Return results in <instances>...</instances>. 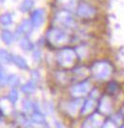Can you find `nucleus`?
<instances>
[{"label":"nucleus","mask_w":124,"mask_h":128,"mask_svg":"<svg viewBox=\"0 0 124 128\" xmlns=\"http://www.w3.org/2000/svg\"><path fill=\"white\" fill-rule=\"evenodd\" d=\"M12 23V16L9 12L2 14L0 16V24L2 26H9Z\"/></svg>","instance_id":"aec40b11"},{"label":"nucleus","mask_w":124,"mask_h":128,"mask_svg":"<svg viewBox=\"0 0 124 128\" xmlns=\"http://www.w3.org/2000/svg\"><path fill=\"white\" fill-rule=\"evenodd\" d=\"M3 1H4V0H0V3H2V2H3Z\"/></svg>","instance_id":"473e14b6"},{"label":"nucleus","mask_w":124,"mask_h":128,"mask_svg":"<svg viewBox=\"0 0 124 128\" xmlns=\"http://www.w3.org/2000/svg\"><path fill=\"white\" fill-rule=\"evenodd\" d=\"M11 104H12V103L10 102V100L2 98V100H0V108H1V110L3 111L4 114L8 115V114H10V113H11Z\"/></svg>","instance_id":"dca6fc26"},{"label":"nucleus","mask_w":124,"mask_h":128,"mask_svg":"<svg viewBox=\"0 0 124 128\" xmlns=\"http://www.w3.org/2000/svg\"><path fill=\"white\" fill-rule=\"evenodd\" d=\"M32 120L34 123L37 124H44L46 122V118L42 113H40L39 111H34L32 115Z\"/></svg>","instance_id":"2eb2a0df"},{"label":"nucleus","mask_w":124,"mask_h":128,"mask_svg":"<svg viewBox=\"0 0 124 128\" xmlns=\"http://www.w3.org/2000/svg\"><path fill=\"white\" fill-rule=\"evenodd\" d=\"M81 104H82V100L79 98L68 102L67 107H66V111L69 113L71 116H76L79 110V108L81 107Z\"/></svg>","instance_id":"9b49d317"},{"label":"nucleus","mask_w":124,"mask_h":128,"mask_svg":"<svg viewBox=\"0 0 124 128\" xmlns=\"http://www.w3.org/2000/svg\"><path fill=\"white\" fill-rule=\"evenodd\" d=\"M57 3L64 7L66 10H71L76 5L75 0H57Z\"/></svg>","instance_id":"4be33fe9"},{"label":"nucleus","mask_w":124,"mask_h":128,"mask_svg":"<svg viewBox=\"0 0 124 128\" xmlns=\"http://www.w3.org/2000/svg\"><path fill=\"white\" fill-rule=\"evenodd\" d=\"M103 128H116V125L112 122H107L106 123H104Z\"/></svg>","instance_id":"c756f323"},{"label":"nucleus","mask_w":124,"mask_h":128,"mask_svg":"<svg viewBox=\"0 0 124 128\" xmlns=\"http://www.w3.org/2000/svg\"><path fill=\"white\" fill-rule=\"evenodd\" d=\"M121 128H124V125H123V126H122V127H121Z\"/></svg>","instance_id":"72a5a7b5"},{"label":"nucleus","mask_w":124,"mask_h":128,"mask_svg":"<svg viewBox=\"0 0 124 128\" xmlns=\"http://www.w3.org/2000/svg\"><path fill=\"white\" fill-rule=\"evenodd\" d=\"M9 100L12 104H15L18 100V92L16 89H11L9 93Z\"/></svg>","instance_id":"393cba45"},{"label":"nucleus","mask_w":124,"mask_h":128,"mask_svg":"<svg viewBox=\"0 0 124 128\" xmlns=\"http://www.w3.org/2000/svg\"><path fill=\"white\" fill-rule=\"evenodd\" d=\"M47 39L49 42L54 46H60L67 43L69 38L67 34H65L63 31L56 28H53V29H50L47 32Z\"/></svg>","instance_id":"7ed1b4c3"},{"label":"nucleus","mask_w":124,"mask_h":128,"mask_svg":"<svg viewBox=\"0 0 124 128\" xmlns=\"http://www.w3.org/2000/svg\"><path fill=\"white\" fill-rule=\"evenodd\" d=\"M1 39L2 41L6 44H11L14 40V36L13 34L8 30H4L1 32Z\"/></svg>","instance_id":"4468645a"},{"label":"nucleus","mask_w":124,"mask_h":128,"mask_svg":"<svg viewBox=\"0 0 124 128\" xmlns=\"http://www.w3.org/2000/svg\"><path fill=\"white\" fill-rule=\"evenodd\" d=\"M117 89V84H116V82H111V83H109V86H108V90L110 92H115V90Z\"/></svg>","instance_id":"c85d7f7f"},{"label":"nucleus","mask_w":124,"mask_h":128,"mask_svg":"<svg viewBox=\"0 0 124 128\" xmlns=\"http://www.w3.org/2000/svg\"><path fill=\"white\" fill-rule=\"evenodd\" d=\"M76 14L79 17H82V18H90L96 14V10L94 7L89 4L81 3L76 9Z\"/></svg>","instance_id":"423d86ee"},{"label":"nucleus","mask_w":124,"mask_h":128,"mask_svg":"<svg viewBox=\"0 0 124 128\" xmlns=\"http://www.w3.org/2000/svg\"><path fill=\"white\" fill-rule=\"evenodd\" d=\"M35 83L32 82V81H29L26 84L21 87V91L24 93V94H27V95H30V94H32L34 91H35Z\"/></svg>","instance_id":"412c9836"},{"label":"nucleus","mask_w":124,"mask_h":128,"mask_svg":"<svg viewBox=\"0 0 124 128\" xmlns=\"http://www.w3.org/2000/svg\"><path fill=\"white\" fill-rule=\"evenodd\" d=\"M90 91H91V82H89V81H82L71 88L72 95L76 98L85 96Z\"/></svg>","instance_id":"39448f33"},{"label":"nucleus","mask_w":124,"mask_h":128,"mask_svg":"<svg viewBox=\"0 0 124 128\" xmlns=\"http://www.w3.org/2000/svg\"><path fill=\"white\" fill-rule=\"evenodd\" d=\"M76 56V53L75 50L71 48H64L57 53L56 59L60 66L64 68H70L75 63Z\"/></svg>","instance_id":"f03ea898"},{"label":"nucleus","mask_w":124,"mask_h":128,"mask_svg":"<svg viewBox=\"0 0 124 128\" xmlns=\"http://www.w3.org/2000/svg\"><path fill=\"white\" fill-rule=\"evenodd\" d=\"M43 128H49V127H43Z\"/></svg>","instance_id":"f704fd0d"},{"label":"nucleus","mask_w":124,"mask_h":128,"mask_svg":"<svg viewBox=\"0 0 124 128\" xmlns=\"http://www.w3.org/2000/svg\"><path fill=\"white\" fill-rule=\"evenodd\" d=\"M33 58L35 59V60H39V59H40V52L35 51V52L33 53Z\"/></svg>","instance_id":"7c9ffc66"},{"label":"nucleus","mask_w":124,"mask_h":128,"mask_svg":"<svg viewBox=\"0 0 124 128\" xmlns=\"http://www.w3.org/2000/svg\"><path fill=\"white\" fill-rule=\"evenodd\" d=\"M20 47L24 51H32V49L34 48V45L29 38H24L20 40Z\"/></svg>","instance_id":"6ab92c4d"},{"label":"nucleus","mask_w":124,"mask_h":128,"mask_svg":"<svg viewBox=\"0 0 124 128\" xmlns=\"http://www.w3.org/2000/svg\"><path fill=\"white\" fill-rule=\"evenodd\" d=\"M7 78L8 76H6L3 67L0 65V86H3L4 84L7 83Z\"/></svg>","instance_id":"cd10ccee"},{"label":"nucleus","mask_w":124,"mask_h":128,"mask_svg":"<svg viewBox=\"0 0 124 128\" xmlns=\"http://www.w3.org/2000/svg\"><path fill=\"white\" fill-rule=\"evenodd\" d=\"M33 107H34L33 103L32 102H30V100H28L23 102V109L26 113H30L31 111H32L34 109Z\"/></svg>","instance_id":"a878e982"},{"label":"nucleus","mask_w":124,"mask_h":128,"mask_svg":"<svg viewBox=\"0 0 124 128\" xmlns=\"http://www.w3.org/2000/svg\"><path fill=\"white\" fill-rule=\"evenodd\" d=\"M76 54H78V56H79L80 58H83L84 56H86V54H87L86 47H84V46H79L78 48L76 49Z\"/></svg>","instance_id":"bb28decb"},{"label":"nucleus","mask_w":124,"mask_h":128,"mask_svg":"<svg viewBox=\"0 0 124 128\" xmlns=\"http://www.w3.org/2000/svg\"><path fill=\"white\" fill-rule=\"evenodd\" d=\"M103 122V117L99 114H94L84 122L82 128H97Z\"/></svg>","instance_id":"0eeeda50"},{"label":"nucleus","mask_w":124,"mask_h":128,"mask_svg":"<svg viewBox=\"0 0 124 128\" xmlns=\"http://www.w3.org/2000/svg\"><path fill=\"white\" fill-rule=\"evenodd\" d=\"M55 21L60 25L66 27V28H73L75 26L74 17L71 14L70 12L67 11V10L58 12L55 14Z\"/></svg>","instance_id":"20e7f679"},{"label":"nucleus","mask_w":124,"mask_h":128,"mask_svg":"<svg viewBox=\"0 0 124 128\" xmlns=\"http://www.w3.org/2000/svg\"><path fill=\"white\" fill-rule=\"evenodd\" d=\"M99 111L104 115H109L112 112V102L108 96H103L99 102Z\"/></svg>","instance_id":"9d476101"},{"label":"nucleus","mask_w":124,"mask_h":128,"mask_svg":"<svg viewBox=\"0 0 124 128\" xmlns=\"http://www.w3.org/2000/svg\"><path fill=\"white\" fill-rule=\"evenodd\" d=\"M74 73L76 74L77 76H87L88 74H89V70L85 68V67H79V68H76V69L74 70Z\"/></svg>","instance_id":"b1692460"},{"label":"nucleus","mask_w":124,"mask_h":128,"mask_svg":"<svg viewBox=\"0 0 124 128\" xmlns=\"http://www.w3.org/2000/svg\"><path fill=\"white\" fill-rule=\"evenodd\" d=\"M0 61L4 63H11L12 61V56L7 50L0 49Z\"/></svg>","instance_id":"f3484780"},{"label":"nucleus","mask_w":124,"mask_h":128,"mask_svg":"<svg viewBox=\"0 0 124 128\" xmlns=\"http://www.w3.org/2000/svg\"><path fill=\"white\" fill-rule=\"evenodd\" d=\"M7 83L11 86H17L20 83V80L16 75H10L7 78Z\"/></svg>","instance_id":"5701e85b"},{"label":"nucleus","mask_w":124,"mask_h":128,"mask_svg":"<svg viewBox=\"0 0 124 128\" xmlns=\"http://www.w3.org/2000/svg\"><path fill=\"white\" fill-rule=\"evenodd\" d=\"M12 62L22 70H27L29 68L27 61L20 56H12Z\"/></svg>","instance_id":"ddd939ff"},{"label":"nucleus","mask_w":124,"mask_h":128,"mask_svg":"<svg viewBox=\"0 0 124 128\" xmlns=\"http://www.w3.org/2000/svg\"><path fill=\"white\" fill-rule=\"evenodd\" d=\"M45 21V12L43 9H36L32 14V23L34 28L42 26Z\"/></svg>","instance_id":"6e6552de"},{"label":"nucleus","mask_w":124,"mask_h":128,"mask_svg":"<svg viewBox=\"0 0 124 128\" xmlns=\"http://www.w3.org/2000/svg\"><path fill=\"white\" fill-rule=\"evenodd\" d=\"M55 127L56 128H64L63 126H62V124L60 122H55Z\"/></svg>","instance_id":"2f4dec72"},{"label":"nucleus","mask_w":124,"mask_h":128,"mask_svg":"<svg viewBox=\"0 0 124 128\" xmlns=\"http://www.w3.org/2000/svg\"><path fill=\"white\" fill-rule=\"evenodd\" d=\"M92 73L97 80H107L113 73V67L107 61H98L93 65Z\"/></svg>","instance_id":"f257e3e1"},{"label":"nucleus","mask_w":124,"mask_h":128,"mask_svg":"<svg viewBox=\"0 0 124 128\" xmlns=\"http://www.w3.org/2000/svg\"><path fill=\"white\" fill-rule=\"evenodd\" d=\"M32 20H23L21 24L17 27L16 29V36H26L32 32Z\"/></svg>","instance_id":"1a4fd4ad"},{"label":"nucleus","mask_w":124,"mask_h":128,"mask_svg":"<svg viewBox=\"0 0 124 128\" xmlns=\"http://www.w3.org/2000/svg\"><path fill=\"white\" fill-rule=\"evenodd\" d=\"M33 5H34L33 0H24V1H22V3L19 6V10L22 12H27L31 11Z\"/></svg>","instance_id":"a211bd4d"},{"label":"nucleus","mask_w":124,"mask_h":128,"mask_svg":"<svg viewBox=\"0 0 124 128\" xmlns=\"http://www.w3.org/2000/svg\"><path fill=\"white\" fill-rule=\"evenodd\" d=\"M97 105V100L95 98H90L88 100L85 102V103L83 104L82 109H81V114L82 115H87L90 112H92L93 110L95 109V107Z\"/></svg>","instance_id":"f8f14e48"}]
</instances>
